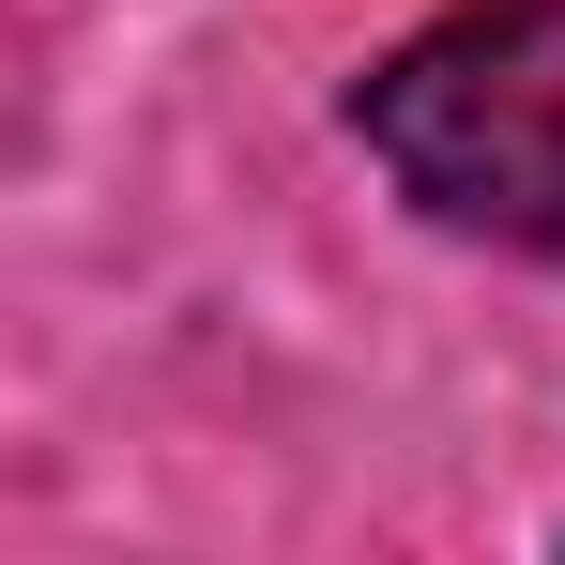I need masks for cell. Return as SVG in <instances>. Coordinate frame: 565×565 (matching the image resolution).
Instances as JSON below:
<instances>
[{"label":"cell","mask_w":565,"mask_h":565,"mask_svg":"<svg viewBox=\"0 0 565 565\" xmlns=\"http://www.w3.org/2000/svg\"><path fill=\"white\" fill-rule=\"evenodd\" d=\"M352 122H367L382 184L428 230L565 260V0H459V15H428L352 93Z\"/></svg>","instance_id":"obj_1"}]
</instances>
